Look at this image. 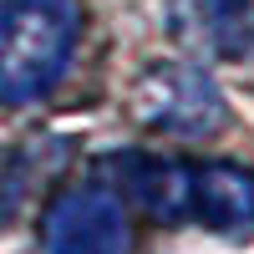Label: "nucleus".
<instances>
[{
    "label": "nucleus",
    "mask_w": 254,
    "mask_h": 254,
    "mask_svg": "<svg viewBox=\"0 0 254 254\" xmlns=\"http://www.w3.org/2000/svg\"><path fill=\"white\" fill-rule=\"evenodd\" d=\"M81 36L76 0H0V107L46 97Z\"/></svg>",
    "instance_id": "f257e3e1"
},
{
    "label": "nucleus",
    "mask_w": 254,
    "mask_h": 254,
    "mask_svg": "<svg viewBox=\"0 0 254 254\" xmlns=\"http://www.w3.org/2000/svg\"><path fill=\"white\" fill-rule=\"evenodd\" d=\"M137 117L168 137H208L224 127L229 107L203 66L168 61V66H153L137 81Z\"/></svg>",
    "instance_id": "f03ea898"
},
{
    "label": "nucleus",
    "mask_w": 254,
    "mask_h": 254,
    "mask_svg": "<svg viewBox=\"0 0 254 254\" xmlns=\"http://www.w3.org/2000/svg\"><path fill=\"white\" fill-rule=\"evenodd\" d=\"M41 239H46L51 254H127V244H132L127 203L117 188H107L92 173V183L66 188L46 208Z\"/></svg>",
    "instance_id": "7ed1b4c3"
},
{
    "label": "nucleus",
    "mask_w": 254,
    "mask_h": 254,
    "mask_svg": "<svg viewBox=\"0 0 254 254\" xmlns=\"http://www.w3.org/2000/svg\"><path fill=\"white\" fill-rule=\"evenodd\" d=\"M97 178L117 188L122 203L147 208V219L158 224H183L188 219V188H193V163L178 158H158V153H107L97 163Z\"/></svg>",
    "instance_id": "20e7f679"
},
{
    "label": "nucleus",
    "mask_w": 254,
    "mask_h": 254,
    "mask_svg": "<svg viewBox=\"0 0 254 254\" xmlns=\"http://www.w3.org/2000/svg\"><path fill=\"white\" fill-rule=\"evenodd\" d=\"M168 31L198 61H244L254 51L249 0H168Z\"/></svg>",
    "instance_id": "39448f33"
},
{
    "label": "nucleus",
    "mask_w": 254,
    "mask_h": 254,
    "mask_svg": "<svg viewBox=\"0 0 254 254\" xmlns=\"http://www.w3.org/2000/svg\"><path fill=\"white\" fill-rule=\"evenodd\" d=\"M188 219L219 234H239L254 224V173L239 163H193Z\"/></svg>",
    "instance_id": "423d86ee"
},
{
    "label": "nucleus",
    "mask_w": 254,
    "mask_h": 254,
    "mask_svg": "<svg viewBox=\"0 0 254 254\" xmlns=\"http://www.w3.org/2000/svg\"><path fill=\"white\" fill-rule=\"evenodd\" d=\"M20 198H26V163L20 153H0V224H10Z\"/></svg>",
    "instance_id": "0eeeda50"
}]
</instances>
